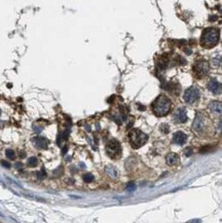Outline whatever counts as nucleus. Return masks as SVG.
I'll use <instances>...</instances> for the list:
<instances>
[{
  "mask_svg": "<svg viewBox=\"0 0 222 223\" xmlns=\"http://www.w3.org/2000/svg\"><path fill=\"white\" fill-rule=\"evenodd\" d=\"M171 101L165 96H160L152 104V110L156 116H165L171 110Z\"/></svg>",
  "mask_w": 222,
  "mask_h": 223,
  "instance_id": "f257e3e1",
  "label": "nucleus"
},
{
  "mask_svg": "<svg viewBox=\"0 0 222 223\" xmlns=\"http://www.w3.org/2000/svg\"><path fill=\"white\" fill-rule=\"evenodd\" d=\"M218 41H219V31L215 28H208L202 35V38H200V42H202V45L205 47H215Z\"/></svg>",
  "mask_w": 222,
  "mask_h": 223,
  "instance_id": "f03ea898",
  "label": "nucleus"
},
{
  "mask_svg": "<svg viewBox=\"0 0 222 223\" xmlns=\"http://www.w3.org/2000/svg\"><path fill=\"white\" fill-rule=\"evenodd\" d=\"M130 141H131V145L134 148H140L143 146L144 144L147 142L148 136L143 132H141L140 130H132L130 133Z\"/></svg>",
  "mask_w": 222,
  "mask_h": 223,
  "instance_id": "7ed1b4c3",
  "label": "nucleus"
},
{
  "mask_svg": "<svg viewBox=\"0 0 222 223\" xmlns=\"http://www.w3.org/2000/svg\"><path fill=\"white\" fill-rule=\"evenodd\" d=\"M106 152L107 154L112 158H117L121 153V147L118 141L111 140L106 145Z\"/></svg>",
  "mask_w": 222,
  "mask_h": 223,
  "instance_id": "20e7f679",
  "label": "nucleus"
},
{
  "mask_svg": "<svg viewBox=\"0 0 222 223\" xmlns=\"http://www.w3.org/2000/svg\"><path fill=\"white\" fill-rule=\"evenodd\" d=\"M209 69H210L209 63L207 61H204V60L196 62L195 65L193 66V72H195L197 77H204L209 72Z\"/></svg>",
  "mask_w": 222,
  "mask_h": 223,
  "instance_id": "39448f33",
  "label": "nucleus"
},
{
  "mask_svg": "<svg viewBox=\"0 0 222 223\" xmlns=\"http://www.w3.org/2000/svg\"><path fill=\"white\" fill-rule=\"evenodd\" d=\"M199 98H200V91L195 87H189L184 93V100L189 104L195 103Z\"/></svg>",
  "mask_w": 222,
  "mask_h": 223,
  "instance_id": "423d86ee",
  "label": "nucleus"
},
{
  "mask_svg": "<svg viewBox=\"0 0 222 223\" xmlns=\"http://www.w3.org/2000/svg\"><path fill=\"white\" fill-rule=\"evenodd\" d=\"M205 126H206L205 117H204L200 113H197L195 118V121H193V125H192L193 131L196 133H202L203 131L205 130Z\"/></svg>",
  "mask_w": 222,
  "mask_h": 223,
  "instance_id": "0eeeda50",
  "label": "nucleus"
},
{
  "mask_svg": "<svg viewBox=\"0 0 222 223\" xmlns=\"http://www.w3.org/2000/svg\"><path fill=\"white\" fill-rule=\"evenodd\" d=\"M173 119L177 123H183L187 120V114H186L185 108H178L173 114Z\"/></svg>",
  "mask_w": 222,
  "mask_h": 223,
  "instance_id": "6e6552de",
  "label": "nucleus"
},
{
  "mask_svg": "<svg viewBox=\"0 0 222 223\" xmlns=\"http://www.w3.org/2000/svg\"><path fill=\"white\" fill-rule=\"evenodd\" d=\"M208 88H209L210 92H212L215 95H219L222 93V83H220L219 81L211 79L209 82H208Z\"/></svg>",
  "mask_w": 222,
  "mask_h": 223,
  "instance_id": "1a4fd4ad",
  "label": "nucleus"
},
{
  "mask_svg": "<svg viewBox=\"0 0 222 223\" xmlns=\"http://www.w3.org/2000/svg\"><path fill=\"white\" fill-rule=\"evenodd\" d=\"M33 144L39 149H47V145H48V141L47 139H45L43 137H35L32 139Z\"/></svg>",
  "mask_w": 222,
  "mask_h": 223,
  "instance_id": "9d476101",
  "label": "nucleus"
},
{
  "mask_svg": "<svg viewBox=\"0 0 222 223\" xmlns=\"http://www.w3.org/2000/svg\"><path fill=\"white\" fill-rule=\"evenodd\" d=\"M187 141V136L183 132H177L173 136V142L177 145H183Z\"/></svg>",
  "mask_w": 222,
  "mask_h": 223,
  "instance_id": "9b49d317",
  "label": "nucleus"
},
{
  "mask_svg": "<svg viewBox=\"0 0 222 223\" xmlns=\"http://www.w3.org/2000/svg\"><path fill=\"white\" fill-rule=\"evenodd\" d=\"M209 108L210 110L216 113V114H222V103L221 102H218V101H212L211 103L209 104Z\"/></svg>",
  "mask_w": 222,
  "mask_h": 223,
  "instance_id": "f8f14e48",
  "label": "nucleus"
},
{
  "mask_svg": "<svg viewBox=\"0 0 222 223\" xmlns=\"http://www.w3.org/2000/svg\"><path fill=\"white\" fill-rule=\"evenodd\" d=\"M165 161H167V164L169 166H175L179 162V156L176 153H169L165 157Z\"/></svg>",
  "mask_w": 222,
  "mask_h": 223,
  "instance_id": "ddd939ff",
  "label": "nucleus"
},
{
  "mask_svg": "<svg viewBox=\"0 0 222 223\" xmlns=\"http://www.w3.org/2000/svg\"><path fill=\"white\" fill-rule=\"evenodd\" d=\"M105 173H106L109 177H111V178H113V179H116L118 177V171L113 167V166H107V167L105 168Z\"/></svg>",
  "mask_w": 222,
  "mask_h": 223,
  "instance_id": "4468645a",
  "label": "nucleus"
},
{
  "mask_svg": "<svg viewBox=\"0 0 222 223\" xmlns=\"http://www.w3.org/2000/svg\"><path fill=\"white\" fill-rule=\"evenodd\" d=\"M27 164H28V166H29V167H36V166L38 165V159L35 157V156H32V157L28 158Z\"/></svg>",
  "mask_w": 222,
  "mask_h": 223,
  "instance_id": "2eb2a0df",
  "label": "nucleus"
},
{
  "mask_svg": "<svg viewBox=\"0 0 222 223\" xmlns=\"http://www.w3.org/2000/svg\"><path fill=\"white\" fill-rule=\"evenodd\" d=\"M83 181L86 183H91L94 181V176L91 174H84L83 177H82Z\"/></svg>",
  "mask_w": 222,
  "mask_h": 223,
  "instance_id": "dca6fc26",
  "label": "nucleus"
},
{
  "mask_svg": "<svg viewBox=\"0 0 222 223\" xmlns=\"http://www.w3.org/2000/svg\"><path fill=\"white\" fill-rule=\"evenodd\" d=\"M212 62L214 64V66H220L222 64V57H220V56L215 57V58H213Z\"/></svg>",
  "mask_w": 222,
  "mask_h": 223,
  "instance_id": "f3484780",
  "label": "nucleus"
},
{
  "mask_svg": "<svg viewBox=\"0 0 222 223\" xmlns=\"http://www.w3.org/2000/svg\"><path fill=\"white\" fill-rule=\"evenodd\" d=\"M5 154H6V156H7L9 159H15L16 158V153H15V151L12 150V149H7L5 151Z\"/></svg>",
  "mask_w": 222,
  "mask_h": 223,
  "instance_id": "a211bd4d",
  "label": "nucleus"
},
{
  "mask_svg": "<svg viewBox=\"0 0 222 223\" xmlns=\"http://www.w3.org/2000/svg\"><path fill=\"white\" fill-rule=\"evenodd\" d=\"M136 189V185L134 183H129L128 185H126V190L128 191H134Z\"/></svg>",
  "mask_w": 222,
  "mask_h": 223,
  "instance_id": "6ab92c4d",
  "label": "nucleus"
},
{
  "mask_svg": "<svg viewBox=\"0 0 222 223\" xmlns=\"http://www.w3.org/2000/svg\"><path fill=\"white\" fill-rule=\"evenodd\" d=\"M44 177H45V173H44V170L42 169V171H41L40 173L38 172V178H39V179H43Z\"/></svg>",
  "mask_w": 222,
  "mask_h": 223,
  "instance_id": "aec40b11",
  "label": "nucleus"
},
{
  "mask_svg": "<svg viewBox=\"0 0 222 223\" xmlns=\"http://www.w3.org/2000/svg\"><path fill=\"white\" fill-rule=\"evenodd\" d=\"M1 165L3 166V167H5V168H7V169H9L10 168V165L8 164L7 161H1Z\"/></svg>",
  "mask_w": 222,
  "mask_h": 223,
  "instance_id": "412c9836",
  "label": "nucleus"
},
{
  "mask_svg": "<svg viewBox=\"0 0 222 223\" xmlns=\"http://www.w3.org/2000/svg\"><path fill=\"white\" fill-rule=\"evenodd\" d=\"M15 166H16V168L17 170H22L23 169V164H22V162H17Z\"/></svg>",
  "mask_w": 222,
  "mask_h": 223,
  "instance_id": "4be33fe9",
  "label": "nucleus"
},
{
  "mask_svg": "<svg viewBox=\"0 0 222 223\" xmlns=\"http://www.w3.org/2000/svg\"><path fill=\"white\" fill-rule=\"evenodd\" d=\"M192 153V151H191V149H190V148H187V149L185 150V154H186V156H189L190 154Z\"/></svg>",
  "mask_w": 222,
  "mask_h": 223,
  "instance_id": "5701e85b",
  "label": "nucleus"
},
{
  "mask_svg": "<svg viewBox=\"0 0 222 223\" xmlns=\"http://www.w3.org/2000/svg\"><path fill=\"white\" fill-rule=\"evenodd\" d=\"M218 129H219V131H220V133L222 134V120H220L219 125H218Z\"/></svg>",
  "mask_w": 222,
  "mask_h": 223,
  "instance_id": "b1692460",
  "label": "nucleus"
},
{
  "mask_svg": "<svg viewBox=\"0 0 222 223\" xmlns=\"http://www.w3.org/2000/svg\"><path fill=\"white\" fill-rule=\"evenodd\" d=\"M188 223H200V220H193V221H188Z\"/></svg>",
  "mask_w": 222,
  "mask_h": 223,
  "instance_id": "393cba45",
  "label": "nucleus"
},
{
  "mask_svg": "<svg viewBox=\"0 0 222 223\" xmlns=\"http://www.w3.org/2000/svg\"><path fill=\"white\" fill-rule=\"evenodd\" d=\"M25 155H26V153H25V152H22V151L20 152V156H21V157H25Z\"/></svg>",
  "mask_w": 222,
  "mask_h": 223,
  "instance_id": "a878e982",
  "label": "nucleus"
},
{
  "mask_svg": "<svg viewBox=\"0 0 222 223\" xmlns=\"http://www.w3.org/2000/svg\"><path fill=\"white\" fill-rule=\"evenodd\" d=\"M0 114H1V110H0Z\"/></svg>",
  "mask_w": 222,
  "mask_h": 223,
  "instance_id": "bb28decb",
  "label": "nucleus"
}]
</instances>
